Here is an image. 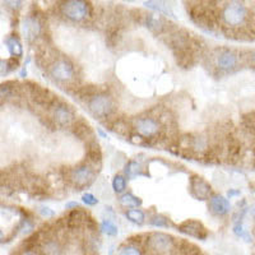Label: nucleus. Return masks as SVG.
Instances as JSON below:
<instances>
[{"label":"nucleus","instance_id":"35","mask_svg":"<svg viewBox=\"0 0 255 255\" xmlns=\"http://www.w3.org/2000/svg\"><path fill=\"white\" fill-rule=\"evenodd\" d=\"M4 240V235H3V231H1V230H0V243H1V241Z\"/></svg>","mask_w":255,"mask_h":255},{"label":"nucleus","instance_id":"27","mask_svg":"<svg viewBox=\"0 0 255 255\" xmlns=\"http://www.w3.org/2000/svg\"><path fill=\"white\" fill-rule=\"evenodd\" d=\"M234 234H235L236 236H239L240 239H243V240L247 241V243H250V241H252V235H250V232L248 231V229L243 223V221L235 222V225H234Z\"/></svg>","mask_w":255,"mask_h":255},{"label":"nucleus","instance_id":"25","mask_svg":"<svg viewBox=\"0 0 255 255\" xmlns=\"http://www.w3.org/2000/svg\"><path fill=\"white\" fill-rule=\"evenodd\" d=\"M19 65V59L12 58L9 60H3L0 59V77H4L9 74L10 72L15 70Z\"/></svg>","mask_w":255,"mask_h":255},{"label":"nucleus","instance_id":"3","mask_svg":"<svg viewBox=\"0 0 255 255\" xmlns=\"http://www.w3.org/2000/svg\"><path fill=\"white\" fill-rule=\"evenodd\" d=\"M86 105H87L91 115L95 116L96 119L104 120V122H108L111 118H114L116 110H118L115 99L106 90L96 93L93 97L86 101Z\"/></svg>","mask_w":255,"mask_h":255},{"label":"nucleus","instance_id":"9","mask_svg":"<svg viewBox=\"0 0 255 255\" xmlns=\"http://www.w3.org/2000/svg\"><path fill=\"white\" fill-rule=\"evenodd\" d=\"M50 120L54 128L58 129H70L73 123L77 120V115L70 105L59 100L51 109H50Z\"/></svg>","mask_w":255,"mask_h":255},{"label":"nucleus","instance_id":"36","mask_svg":"<svg viewBox=\"0 0 255 255\" xmlns=\"http://www.w3.org/2000/svg\"><path fill=\"white\" fill-rule=\"evenodd\" d=\"M252 213H253V216H254V218H255V204H254V207H253V211H252Z\"/></svg>","mask_w":255,"mask_h":255},{"label":"nucleus","instance_id":"23","mask_svg":"<svg viewBox=\"0 0 255 255\" xmlns=\"http://www.w3.org/2000/svg\"><path fill=\"white\" fill-rule=\"evenodd\" d=\"M124 215L129 222L134 223V225H138V226L144 225L145 220H147L145 212L140 208H129L125 211Z\"/></svg>","mask_w":255,"mask_h":255},{"label":"nucleus","instance_id":"20","mask_svg":"<svg viewBox=\"0 0 255 255\" xmlns=\"http://www.w3.org/2000/svg\"><path fill=\"white\" fill-rule=\"evenodd\" d=\"M5 45L9 54L12 55V58L20 59L23 56V46H22V42H20L19 37H17L14 35L8 36L5 38Z\"/></svg>","mask_w":255,"mask_h":255},{"label":"nucleus","instance_id":"16","mask_svg":"<svg viewBox=\"0 0 255 255\" xmlns=\"http://www.w3.org/2000/svg\"><path fill=\"white\" fill-rule=\"evenodd\" d=\"M41 32H42V26L37 18L32 15L24 18L22 22V33L28 42L36 41V38L41 35Z\"/></svg>","mask_w":255,"mask_h":255},{"label":"nucleus","instance_id":"24","mask_svg":"<svg viewBox=\"0 0 255 255\" xmlns=\"http://www.w3.org/2000/svg\"><path fill=\"white\" fill-rule=\"evenodd\" d=\"M111 186H113V191L115 194L122 195L124 194L125 191L128 190V179L125 175L123 174H116L113 177V181H111Z\"/></svg>","mask_w":255,"mask_h":255},{"label":"nucleus","instance_id":"18","mask_svg":"<svg viewBox=\"0 0 255 255\" xmlns=\"http://www.w3.org/2000/svg\"><path fill=\"white\" fill-rule=\"evenodd\" d=\"M143 24H144L149 31L156 33V35L162 33L166 29L165 20L161 17H158V15L154 14H145L144 17H143Z\"/></svg>","mask_w":255,"mask_h":255},{"label":"nucleus","instance_id":"15","mask_svg":"<svg viewBox=\"0 0 255 255\" xmlns=\"http://www.w3.org/2000/svg\"><path fill=\"white\" fill-rule=\"evenodd\" d=\"M102 161H104V153H102L100 143L96 139L86 143V161L84 162L90 163L91 166L99 170L102 165Z\"/></svg>","mask_w":255,"mask_h":255},{"label":"nucleus","instance_id":"22","mask_svg":"<svg viewBox=\"0 0 255 255\" xmlns=\"http://www.w3.org/2000/svg\"><path fill=\"white\" fill-rule=\"evenodd\" d=\"M119 203L120 206L124 207V208H139L142 206V199L139 197L134 195L130 191H125L124 194L119 195Z\"/></svg>","mask_w":255,"mask_h":255},{"label":"nucleus","instance_id":"11","mask_svg":"<svg viewBox=\"0 0 255 255\" xmlns=\"http://www.w3.org/2000/svg\"><path fill=\"white\" fill-rule=\"evenodd\" d=\"M189 191L191 197L198 200H208L213 193V188L204 177L199 175H191L189 177Z\"/></svg>","mask_w":255,"mask_h":255},{"label":"nucleus","instance_id":"1","mask_svg":"<svg viewBox=\"0 0 255 255\" xmlns=\"http://www.w3.org/2000/svg\"><path fill=\"white\" fill-rule=\"evenodd\" d=\"M60 174L64 181L76 190L91 188L97 180V168L87 162L73 166V167L61 168Z\"/></svg>","mask_w":255,"mask_h":255},{"label":"nucleus","instance_id":"29","mask_svg":"<svg viewBox=\"0 0 255 255\" xmlns=\"http://www.w3.org/2000/svg\"><path fill=\"white\" fill-rule=\"evenodd\" d=\"M118 255H142V250L138 245L134 244H127L125 247L120 248Z\"/></svg>","mask_w":255,"mask_h":255},{"label":"nucleus","instance_id":"33","mask_svg":"<svg viewBox=\"0 0 255 255\" xmlns=\"http://www.w3.org/2000/svg\"><path fill=\"white\" fill-rule=\"evenodd\" d=\"M243 59H245V60L248 61V64H249L250 67L255 68V50H252V51L248 52V55L244 56Z\"/></svg>","mask_w":255,"mask_h":255},{"label":"nucleus","instance_id":"31","mask_svg":"<svg viewBox=\"0 0 255 255\" xmlns=\"http://www.w3.org/2000/svg\"><path fill=\"white\" fill-rule=\"evenodd\" d=\"M37 212L41 217L46 218V220H50V218L55 217V212L52 211V209L47 206H38Z\"/></svg>","mask_w":255,"mask_h":255},{"label":"nucleus","instance_id":"14","mask_svg":"<svg viewBox=\"0 0 255 255\" xmlns=\"http://www.w3.org/2000/svg\"><path fill=\"white\" fill-rule=\"evenodd\" d=\"M70 131L74 136H76L77 139L83 140L84 143L90 142V140L95 139V130H93V128L91 127L90 123L87 120L84 119H78L70 127Z\"/></svg>","mask_w":255,"mask_h":255},{"label":"nucleus","instance_id":"5","mask_svg":"<svg viewBox=\"0 0 255 255\" xmlns=\"http://www.w3.org/2000/svg\"><path fill=\"white\" fill-rule=\"evenodd\" d=\"M249 13L247 6L240 3L239 0H232L223 6L221 10V19L222 23L231 29H238L247 23Z\"/></svg>","mask_w":255,"mask_h":255},{"label":"nucleus","instance_id":"34","mask_svg":"<svg viewBox=\"0 0 255 255\" xmlns=\"http://www.w3.org/2000/svg\"><path fill=\"white\" fill-rule=\"evenodd\" d=\"M20 255H36L35 253H32V252H26V253H22Z\"/></svg>","mask_w":255,"mask_h":255},{"label":"nucleus","instance_id":"10","mask_svg":"<svg viewBox=\"0 0 255 255\" xmlns=\"http://www.w3.org/2000/svg\"><path fill=\"white\" fill-rule=\"evenodd\" d=\"M144 245L154 255H171L176 243L174 238L163 232H152L145 238Z\"/></svg>","mask_w":255,"mask_h":255},{"label":"nucleus","instance_id":"26","mask_svg":"<svg viewBox=\"0 0 255 255\" xmlns=\"http://www.w3.org/2000/svg\"><path fill=\"white\" fill-rule=\"evenodd\" d=\"M149 223L152 226L158 227V229H168V227L172 226V222L170 218L163 215H158V213H156V215L149 218Z\"/></svg>","mask_w":255,"mask_h":255},{"label":"nucleus","instance_id":"13","mask_svg":"<svg viewBox=\"0 0 255 255\" xmlns=\"http://www.w3.org/2000/svg\"><path fill=\"white\" fill-rule=\"evenodd\" d=\"M208 209L216 217H225L231 212V203L222 194H213L208 199Z\"/></svg>","mask_w":255,"mask_h":255},{"label":"nucleus","instance_id":"2","mask_svg":"<svg viewBox=\"0 0 255 255\" xmlns=\"http://www.w3.org/2000/svg\"><path fill=\"white\" fill-rule=\"evenodd\" d=\"M50 78L55 83L68 87H77L78 72L76 64L67 56H55L46 67Z\"/></svg>","mask_w":255,"mask_h":255},{"label":"nucleus","instance_id":"32","mask_svg":"<svg viewBox=\"0 0 255 255\" xmlns=\"http://www.w3.org/2000/svg\"><path fill=\"white\" fill-rule=\"evenodd\" d=\"M4 3L6 4V6H9L10 9H19L22 5V0H4Z\"/></svg>","mask_w":255,"mask_h":255},{"label":"nucleus","instance_id":"21","mask_svg":"<svg viewBox=\"0 0 255 255\" xmlns=\"http://www.w3.org/2000/svg\"><path fill=\"white\" fill-rule=\"evenodd\" d=\"M144 4L147 8H151L152 10H156V12L161 13V14L168 15V17L174 15L171 6H170V4L166 0H147Z\"/></svg>","mask_w":255,"mask_h":255},{"label":"nucleus","instance_id":"28","mask_svg":"<svg viewBox=\"0 0 255 255\" xmlns=\"http://www.w3.org/2000/svg\"><path fill=\"white\" fill-rule=\"evenodd\" d=\"M100 230H101L104 234H106L108 236H116L119 234V229L116 226L115 223L113 222L111 220H104L100 225Z\"/></svg>","mask_w":255,"mask_h":255},{"label":"nucleus","instance_id":"4","mask_svg":"<svg viewBox=\"0 0 255 255\" xmlns=\"http://www.w3.org/2000/svg\"><path fill=\"white\" fill-rule=\"evenodd\" d=\"M131 123H133L134 133L143 136L144 139H147L148 142L151 143V145L156 144L157 139L162 135L163 125L156 116H139V118H135L134 120H131Z\"/></svg>","mask_w":255,"mask_h":255},{"label":"nucleus","instance_id":"17","mask_svg":"<svg viewBox=\"0 0 255 255\" xmlns=\"http://www.w3.org/2000/svg\"><path fill=\"white\" fill-rule=\"evenodd\" d=\"M110 124V129L120 136H129L133 133V123L130 120L122 118V116H114L111 120H108Z\"/></svg>","mask_w":255,"mask_h":255},{"label":"nucleus","instance_id":"6","mask_svg":"<svg viewBox=\"0 0 255 255\" xmlns=\"http://www.w3.org/2000/svg\"><path fill=\"white\" fill-rule=\"evenodd\" d=\"M241 60H243V58L238 51L232 49H226V47L216 50L215 55H213L215 69L222 74H231V73L240 69Z\"/></svg>","mask_w":255,"mask_h":255},{"label":"nucleus","instance_id":"12","mask_svg":"<svg viewBox=\"0 0 255 255\" xmlns=\"http://www.w3.org/2000/svg\"><path fill=\"white\" fill-rule=\"evenodd\" d=\"M177 230L181 234H184V235H188L190 238L197 239V240L204 241L209 236V232L207 230V227L204 226L203 223L197 220L184 221V222H181L177 226Z\"/></svg>","mask_w":255,"mask_h":255},{"label":"nucleus","instance_id":"7","mask_svg":"<svg viewBox=\"0 0 255 255\" xmlns=\"http://www.w3.org/2000/svg\"><path fill=\"white\" fill-rule=\"evenodd\" d=\"M60 12L68 20L79 23L91 17L92 6L87 0H64L60 5Z\"/></svg>","mask_w":255,"mask_h":255},{"label":"nucleus","instance_id":"8","mask_svg":"<svg viewBox=\"0 0 255 255\" xmlns=\"http://www.w3.org/2000/svg\"><path fill=\"white\" fill-rule=\"evenodd\" d=\"M23 87L28 93V97L32 104L44 109V110H50L60 100L58 95L52 93L51 91L42 87L40 84L33 83V82H28L27 84H24Z\"/></svg>","mask_w":255,"mask_h":255},{"label":"nucleus","instance_id":"19","mask_svg":"<svg viewBox=\"0 0 255 255\" xmlns=\"http://www.w3.org/2000/svg\"><path fill=\"white\" fill-rule=\"evenodd\" d=\"M124 175L127 176V179L129 180H134L138 176L145 175L144 167H143L142 162L138 161V159H130V161H128L124 166Z\"/></svg>","mask_w":255,"mask_h":255},{"label":"nucleus","instance_id":"30","mask_svg":"<svg viewBox=\"0 0 255 255\" xmlns=\"http://www.w3.org/2000/svg\"><path fill=\"white\" fill-rule=\"evenodd\" d=\"M82 202L87 207H95L96 204H99V197H96L93 193H84L82 195Z\"/></svg>","mask_w":255,"mask_h":255}]
</instances>
